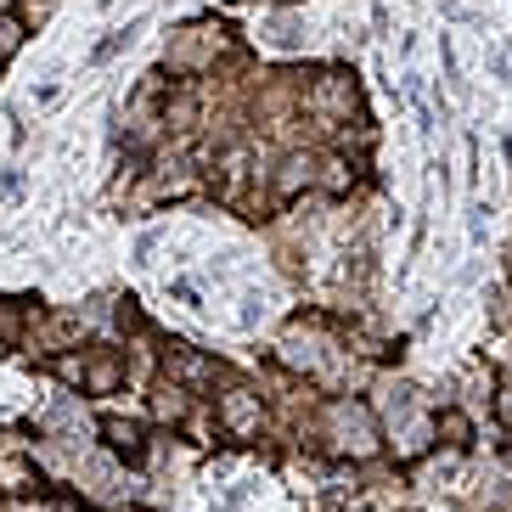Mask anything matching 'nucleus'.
<instances>
[{
    "instance_id": "f257e3e1",
    "label": "nucleus",
    "mask_w": 512,
    "mask_h": 512,
    "mask_svg": "<svg viewBox=\"0 0 512 512\" xmlns=\"http://www.w3.org/2000/svg\"><path fill=\"white\" fill-rule=\"evenodd\" d=\"M321 422H327L332 451L355 456V462H366V456L377 451V417H372V406H361V400H332V406L321 411Z\"/></svg>"
},
{
    "instance_id": "f03ea898",
    "label": "nucleus",
    "mask_w": 512,
    "mask_h": 512,
    "mask_svg": "<svg viewBox=\"0 0 512 512\" xmlns=\"http://www.w3.org/2000/svg\"><path fill=\"white\" fill-rule=\"evenodd\" d=\"M310 186H321V158L310 147L282 152V158H276V169H271V197H276V203H293V197L310 192Z\"/></svg>"
},
{
    "instance_id": "7ed1b4c3",
    "label": "nucleus",
    "mask_w": 512,
    "mask_h": 512,
    "mask_svg": "<svg viewBox=\"0 0 512 512\" xmlns=\"http://www.w3.org/2000/svg\"><path fill=\"white\" fill-rule=\"evenodd\" d=\"M214 417H220V428L231 439H259V428H265V400L254 389H226L220 406H214Z\"/></svg>"
},
{
    "instance_id": "20e7f679",
    "label": "nucleus",
    "mask_w": 512,
    "mask_h": 512,
    "mask_svg": "<svg viewBox=\"0 0 512 512\" xmlns=\"http://www.w3.org/2000/svg\"><path fill=\"white\" fill-rule=\"evenodd\" d=\"M164 377H175L181 389H209V383H214V361H209V355H197V349H186V344H169Z\"/></svg>"
},
{
    "instance_id": "39448f33",
    "label": "nucleus",
    "mask_w": 512,
    "mask_h": 512,
    "mask_svg": "<svg viewBox=\"0 0 512 512\" xmlns=\"http://www.w3.org/2000/svg\"><path fill=\"white\" fill-rule=\"evenodd\" d=\"M102 439H107V451L124 456V462H141V451H147V434L130 417H102Z\"/></svg>"
},
{
    "instance_id": "423d86ee",
    "label": "nucleus",
    "mask_w": 512,
    "mask_h": 512,
    "mask_svg": "<svg viewBox=\"0 0 512 512\" xmlns=\"http://www.w3.org/2000/svg\"><path fill=\"white\" fill-rule=\"evenodd\" d=\"M152 417L158 422H186L192 417V389H181L175 377H158V383H152Z\"/></svg>"
},
{
    "instance_id": "0eeeda50",
    "label": "nucleus",
    "mask_w": 512,
    "mask_h": 512,
    "mask_svg": "<svg viewBox=\"0 0 512 512\" xmlns=\"http://www.w3.org/2000/svg\"><path fill=\"white\" fill-rule=\"evenodd\" d=\"M124 383V355H96V361H85V394H113Z\"/></svg>"
},
{
    "instance_id": "6e6552de",
    "label": "nucleus",
    "mask_w": 512,
    "mask_h": 512,
    "mask_svg": "<svg viewBox=\"0 0 512 512\" xmlns=\"http://www.w3.org/2000/svg\"><path fill=\"white\" fill-rule=\"evenodd\" d=\"M434 434L445 439L451 451H467V445H473V417H467V411H456V406H445L434 417Z\"/></svg>"
},
{
    "instance_id": "1a4fd4ad",
    "label": "nucleus",
    "mask_w": 512,
    "mask_h": 512,
    "mask_svg": "<svg viewBox=\"0 0 512 512\" xmlns=\"http://www.w3.org/2000/svg\"><path fill=\"white\" fill-rule=\"evenodd\" d=\"M141 29H147V23H141V17H136V23H124V29L102 34V40H96V46H91V68H102V62H113V57H119V51H130V46H136V34H141Z\"/></svg>"
},
{
    "instance_id": "9d476101",
    "label": "nucleus",
    "mask_w": 512,
    "mask_h": 512,
    "mask_svg": "<svg viewBox=\"0 0 512 512\" xmlns=\"http://www.w3.org/2000/svg\"><path fill=\"white\" fill-rule=\"evenodd\" d=\"M0 490H12V496H29V490H40V473H34V462H23V456L0 462Z\"/></svg>"
},
{
    "instance_id": "9b49d317",
    "label": "nucleus",
    "mask_w": 512,
    "mask_h": 512,
    "mask_svg": "<svg viewBox=\"0 0 512 512\" xmlns=\"http://www.w3.org/2000/svg\"><path fill=\"white\" fill-rule=\"evenodd\" d=\"M164 130H175V136H192V130H197V102L186 91H175L164 102Z\"/></svg>"
},
{
    "instance_id": "f8f14e48",
    "label": "nucleus",
    "mask_w": 512,
    "mask_h": 512,
    "mask_svg": "<svg viewBox=\"0 0 512 512\" xmlns=\"http://www.w3.org/2000/svg\"><path fill=\"white\" fill-rule=\"evenodd\" d=\"M321 186H327V192L355 186V164H349V158H327V164H321Z\"/></svg>"
},
{
    "instance_id": "ddd939ff",
    "label": "nucleus",
    "mask_w": 512,
    "mask_h": 512,
    "mask_svg": "<svg viewBox=\"0 0 512 512\" xmlns=\"http://www.w3.org/2000/svg\"><path fill=\"white\" fill-rule=\"evenodd\" d=\"M17 46H23V17H17V12H6V17H0V62L12 57Z\"/></svg>"
},
{
    "instance_id": "4468645a",
    "label": "nucleus",
    "mask_w": 512,
    "mask_h": 512,
    "mask_svg": "<svg viewBox=\"0 0 512 512\" xmlns=\"http://www.w3.org/2000/svg\"><path fill=\"white\" fill-rule=\"evenodd\" d=\"M439 57H445V79H451V91H462V62H456L451 40H439Z\"/></svg>"
},
{
    "instance_id": "2eb2a0df",
    "label": "nucleus",
    "mask_w": 512,
    "mask_h": 512,
    "mask_svg": "<svg viewBox=\"0 0 512 512\" xmlns=\"http://www.w3.org/2000/svg\"><path fill=\"white\" fill-rule=\"evenodd\" d=\"M51 6H57V0H17V17H23V23H46Z\"/></svg>"
},
{
    "instance_id": "dca6fc26",
    "label": "nucleus",
    "mask_w": 512,
    "mask_h": 512,
    "mask_svg": "<svg viewBox=\"0 0 512 512\" xmlns=\"http://www.w3.org/2000/svg\"><path fill=\"white\" fill-rule=\"evenodd\" d=\"M490 406H496V422H501V428H512V377L496 389V400H490Z\"/></svg>"
},
{
    "instance_id": "f3484780",
    "label": "nucleus",
    "mask_w": 512,
    "mask_h": 512,
    "mask_svg": "<svg viewBox=\"0 0 512 512\" xmlns=\"http://www.w3.org/2000/svg\"><path fill=\"white\" fill-rule=\"evenodd\" d=\"M57 377L62 383H85V361L79 355H57Z\"/></svg>"
},
{
    "instance_id": "a211bd4d",
    "label": "nucleus",
    "mask_w": 512,
    "mask_h": 512,
    "mask_svg": "<svg viewBox=\"0 0 512 512\" xmlns=\"http://www.w3.org/2000/svg\"><path fill=\"white\" fill-rule=\"evenodd\" d=\"M169 299H181L186 310H203V299H197V287H192V282H169Z\"/></svg>"
},
{
    "instance_id": "6ab92c4d",
    "label": "nucleus",
    "mask_w": 512,
    "mask_h": 512,
    "mask_svg": "<svg viewBox=\"0 0 512 512\" xmlns=\"http://www.w3.org/2000/svg\"><path fill=\"white\" fill-rule=\"evenodd\" d=\"M17 192H23V175H17V169H0V197H6V203H12Z\"/></svg>"
},
{
    "instance_id": "aec40b11",
    "label": "nucleus",
    "mask_w": 512,
    "mask_h": 512,
    "mask_svg": "<svg viewBox=\"0 0 512 512\" xmlns=\"http://www.w3.org/2000/svg\"><path fill=\"white\" fill-rule=\"evenodd\" d=\"M119 327H141V310H136V299H119Z\"/></svg>"
},
{
    "instance_id": "412c9836",
    "label": "nucleus",
    "mask_w": 512,
    "mask_h": 512,
    "mask_svg": "<svg viewBox=\"0 0 512 512\" xmlns=\"http://www.w3.org/2000/svg\"><path fill=\"white\" fill-rule=\"evenodd\" d=\"M6 12H17V0H0V17H6Z\"/></svg>"
}]
</instances>
